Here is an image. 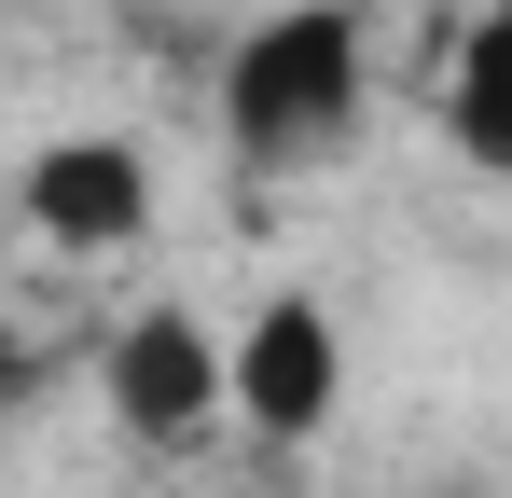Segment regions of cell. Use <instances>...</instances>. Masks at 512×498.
Wrapping results in <instances>:
<instances>
[{
    "instance_id": "obj_4",
    "label": "cell",
    "mask_w": 512,
    "mask_h": 498,
    "mask_svg": "<svg viewBox=\"0 0 512 498\" xmlns=\"http://www.w3.org/2000/svg\"><path fill=\"white\" fill-rule=\"evenodd\" d=\"M28 222H42L56 249H125L139 222H153L139 139H42V153H28Z\"/></svg>"
},
{
    "instance_id": "obj_3",
    "label": "cell",
    "mask_w": 512,
    "mask_h": 498,
    "mask_svg": "<svg viewBox=\"0 0 512 498\" xmlns=\"http://www.w3.org/2000/svg\"><path fill=\"white\" fill-rule=\"evenodd\" d=\"M333 402H346V332L319 319L305 291H277V305L236 332V415H250L263 443H305Z\"/></svg>"
},
{
    "instance_id": "obj_6",
    "label": "cell",
    "mask_w": 512,
    "mask_h": 498,
    "mask_svg": "<svg viewBox=\"0 0 512 498\" xmlns=\"http://www.w3.org/2000/svg\"><path fill=\"white\" fill-rule=\"evenodd\" d=\"M28 402V346H14V332H0V415Z\"/></svg>"
},
{
    "instance_id": "obj_1",
    "label": "cell",
    "mask_w": 512,
    "mask_h": 498,
    "mask_svg": "<svg viewBox=\"0 0 512 498\" xmlns=\"http://www.w3.org/2000/svg\"><path fill=\"white\" fill-rule=\"evenodd\" d=\"M222 125H236L263 166L333 153L346 125H360V28H346L333 0H305V14H263L250 42H236V70H222Z\"/></svg>"
},
{
    "instance_id": "obj_5",
    "label": "cell",
    "mask_w": 512,
    "mask_h": 498,
    "mask_svg": "<svg viewBox=\"0 0 512 498\" xmlns=\"http://www.w3.org/2000/svg\"><path fill=\"white\" fill-rule=\"evenodd\" d=\"M443 111H457V153L471 166H512V0L457 42V97Z\"/></svg>"
},
{
    "instance_id": "obj_7",
    "label": "cell",
    "mask_w": 512,
    "mask_h": 498,
    "mask_svg": "<svg viewBox=\"0 0 512 498\" xmlns=\"http://www.w3.org/2000/svg\"><path fill=\"white\" fill-rule=\"evenodd\" d=\"M485 14H499V0H485Z\"/></svg>"
},
{
    "instance_id": "obj_2",
    "label": "cell",
    "mask_w": 512,
    "mask_h": 498,
    "mask_svg": "<svg viewBox=\"0 0 512 498\" xmlns=\"http://www.w3.org/2000/svg\"><path fill=\"white\" fill-rule=\"evenodd\" d=\"M222 402H236V346H208V319L153 305V319L111 332V415H125L139 443H194Z\"/></svg>"
}]
</instances>
